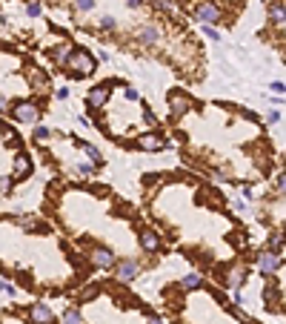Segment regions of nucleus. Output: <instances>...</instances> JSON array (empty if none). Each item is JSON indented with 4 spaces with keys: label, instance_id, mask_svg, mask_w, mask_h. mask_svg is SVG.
Masks as SVG:
<instances>
[{
    "label": "nucleus",
    "instance_id": "nucleus-13",
    "mask_svg": "<svg viewBox=\"0 0 286 324\" xmlns=\"http://www.w3.org/2000/svg\"><path fill=\"white\" fill-rule=\"evenodd\" d=\"M140 247H143L146 252H160L163 241H160V235H157L155 230H143V232H140Z\"/></svg>",
    "mask_w": 286,
    "mask_h": 324
},
{
    "label": "nucleus",
    "instance_id": "nucleus-4",
    "mask_svg": "<svg viewBox=\"0 0 286 324\" xmlns=\"http://www.w3.org/2000/svg\"><path fill=\"white\" fill-rule=\"evenodd\" d=\"M172 141H166L160 132H146V135L137 138V149H146V152H160V149H169Z\"/></svg>",
    "mask_w": 286,
    "mask_h": 324
},
{
    "label": "nucleus",
    "instance_id": "nucleus-3",
    "mask_svg": "<svg viewBox=\"0 0 286 324\" xmlns=\"http://www.w3.org/2000/svg\"><path fill=\"white\" fill-rule=\"evenodd\" d=\"M221 17H223L221 6L212 3V0H203V3L195 6V20H200V23H221Z\"/></svg>",
    "mask_w": 286,
    "mask_h": 324
},
{
    "label": "nucleus",
    "instance_id": "nucleus-18",
    "mask_svg": "<svg viewBox=\"0 0 286 324\" xmlns=\"http://www.w3.org/2000/svg\"><path fill=\"white\" fill-rule=\"evenodd\" d=\"M200 287H203V278L198 273H186L180 278V290H200Z\"/></svg>",
    "mask_w": 286,
    "mask_h": 324
},
{
    "label": "nucleus",
    "instance_id": "nucleus-2",
    "mask_svg": "<svg viewBox=\"0 0 286 324\" xmlns=\"http://www.w3.org/2000/svg\"><path fill=\"white\" fill-rule=\"evenodd\" d=\"M12 118L20 123H37L40 121V109L35 101H14L12 103Z\"/></svg>",
    "mask_w": 286,
    "mask_h": 324
},
{
    "label": "nucleus",
    "instance_id": "nucleus-22",
    "mask_svg": "<svg viewBox=\"0 0 286 324\" xmlns=\"http://www.w3.org/2000/svg\"><path fill=\"white\" fill-rule=\"evenodd\" d=\"M264 301L269 304V307H275V301H278V290L272 287V284H266V287H264Z\"/></svg>",
    "mask_w": 286,
    "mask_h": 324
},
{
    "label": "nucleus",
    "instance_id": "nucleus-33",
    "mask_svg": "<svg viewBox=\"0 0 286 324\" xmlns=\"http://www.w3.org/2000/svg\"><path fill=\"white\" fill-rule=\"evenodd\" d=\"M123 95H126L129 101H140V95H137V89H132V87H123Z\"/></svg>",
    "mask_w": 286,
    "mask_h": 324
},
{
    "label": "nucleus",
    "instance_id": "nucleus-32",
    "mask_svg": "<svg viewBox=\"0 0 286 324\" xmlns=\"http://www.w3.org/2000/svg\"><path fill=\"white\" fill-rule=\"evenodd\" d=\"M26 15L29 17H37V15H40V3H29V6H26Z\"/></svg>",
    "mask_w": 286,
    "mask_h": 324
},
{
    "label": "nucleus",
    "instance_id": "nucleus-37",
    "mask_svg": "<svg viewBox=\"0 0 286 324\" xmlns=\"http://www.w3.org/2000/svg\"><path fill=\"white\" fill-rule=\"evenodd\" d=\"M272 89H275V92H286V83H280V80H275V83H272Z\"/></svg>",
    "mask_w": 286,
    "mask_h": 324
},
{
    "label": "nucleus",
    "instance_id": "nucleus-12",
    "mask_svg": "<svg viewBox=\"0 0 286 324\" xmlns=\"http://www.w3.org/2000/svg\"><path fill=\"white\" fill-rule=\"evenodd\" d=\"M114 273H117V278L121 281H135L137 278V261L135 258H123L114 264Z\"/></svg>",
    "mask_w": 286,
    "mask_h": 324
},
{
    "label": "nucleus",
    "instance_id": "nucleus-9",
    "mask_svg": "<svg viewBox=\"0 0 286 324\" xmlns=\"http://www.w3.org/2000/svg\"><path fill=\"white\" fill-rule=\"evenodd\" d=\"M255 267L260 270V273H275L280 267V252H272V250H264L260 255H255Z\"/></svg>",
    "mask_w": 286,
    "mask_h": 324
},
{
    "label": "nucleus",
    "instance_id": "nucleus-35",
    "mask_svg": "<svg viewBox=\"0 0 286 324\" xmlns=\"http://www.w3.org/2000/svg\"><path fill=\"white\" fill-rule=\"evenodd\" d=\"M143 3H146V0H126V6H129V9H140Z\"/></svg>",
    "mask_w": 286,
    "mask_h": 324
},
{
    "label": "nucleus",
    "instance_id": "nucleus-21",
    "mask_svg": "<svg viewBox=\"0 0 286 324\" xmlns=\"http://www.w3.org/2000/svg\"><path fill=\"white\" fill-rule=\"evenodd\" d=\"M60 324H83V316H80L78 307H69L63 313V318H60Z\"/></svg>",
    "mask_w": 286,
    "mask_h": 324
},
{
    "label": "nucleus",
    "instance_id": "nucleus-8",
    "mask_svg": "<svg viewBox=\"0 0 286 324\" xmlns=\"http://www.w3.org/2000/svg\"><path fill=\"white\" fill-rule=\"evenodd\" d=\"M192 106V98L186 92H169V118H180L189 112Z\"/></svg>",
    "mask_w": 286,
    "mask_h": 324
},
{
    "label": "nucleus",
    "instance_id": "nucleus-10",
    "mask_svg": "<svg viewBox=\"0 0 286 324\" xmlns=\"http://www.w3.org/2000/svg\"><path fill=\"white\" fill-rule=\"evenodd\" d=\"M89 258H92L94 267H103V270L117 264V258H114V252L109 250V247H92V250H89Z\"/></svg>",
    "mask_w": 286,
    "mask_h": 324
},
{
    "label": "nucleus",
    "instance_id": "nucleus-23",
    "mask_svg": "<svg viewBox=\"0 0 286 324\" xmlns=\"http://www.w3.org/2000/svg\"><path fill=\"white\" fill-rule=\"evenodd\" d=\"M49 135H52V132L46 129V126H40V123H35V129H32V141H40V144H43V141H46V138H49Z\"/></svg>",
    "mask_w": 286,
    "mask_h": 324
},
{
    "label": "nucleus",
    "instance_id": "nucleus-5",
    "mask_svg": "<svg viewBox=\"0 0 286 324\" xmlns=\"http://www.w3.org/2000/svg\"><path fill=\"white\" fill-rule=\"evenodd\" d=\"M72 55H75V46H72L69 40H60V44H55V46L49 49V58H52V63H55L57 69H63V66H69Z\"/></svg>",
    "mask_w": 286,
    "mask_h": 324
},
{
    "label": "nucleus",
    "instance_id": "nucleus-31",
    "mask_svg": "<svg viewBox=\"0 0 286 324\" xmlns=\"http://www.w3.org/2000/svg\"><path fill=\"white\" fill-rule=\"evenodd\" d=\"M146 324H169L166 318H160L157 313H146Z\"/></svg>",
    "mask_w": 286,
    "mask_h": 324
},
{
    "label": "nucleus",
    "instance_id": "nucleus-7",
    "mask_svg": "<svg viewBox=\"0 0 286 324\" xmlns=\"http://www.w3.org/2000/svg\"><path fill=\"white\" fill-rule=\"evenodd\" d=\"M26 318H29L32 324H52L55 313H52V307H49V304L35 301V304H29V307H26Z\"/></svg>",
    "mask_w": 286,
    "mask_h": 324
},
{
    "label": "nucleus",
    "instance_id": "nucleus-20",
    "mask_svg": "<svg viewBox=\"0 0 286 324\" xmlns=\"http://www.w3.org/2000/svg\"><path fill=\"white\" fill-rule=\"evenodd\" d=\"M283 244H286V232L275 230V232L269 235V250H272V252H280V247H283Z\"/></svg>",
    "mask_w": 286,
    "mask_h": 324
},
{
    "label": "nucleus",
    "instance_id": "nucleus-27",
    "mask_svg": "<svg viewBox=\"0 0 286 324\" xmlns=\"http://www.w3.org/2000/svg\"><path fill=\"white\" fill-rule=\"evenodd\" d=\"M72 6L86 15V12H92V9H94V0H72Z\"/></svg>",
    "mask_w": 286,
    "mask_h": 324
},
{
    "label": "nucleus",
    "instance_id": "nucleus-26",
    "mask_svg": "<svg viewBox=\"0 0 286 324\" xmlns=\"http://www.w3.org/2000/svg\"><path fill=\"white\" fill-rule=\"evenodd\" d=\"M229 313H232L235 318H241L243 324H252V318L246 316V313H243V307H237V304H229Z\"/></svg>",
    "mask_w": 286,
    "mask_h": 324
},
{
    "label": "nucleus",
    "instance_id": "nucleus-17",
    "mask_svg": "<svg viewBox=\"0 0 286 324\" xmlns=\"http://www.w3.org/2000/svg\"><path fill=\"white\" fill-rule=\"evenodd\" d=\"M78 146H80V149L86 152V155H89V158H92V164L98 166V169H100V166H103V155H100V152H98V146H92V144H89V141H78Z\"/></svg>",
    "mask_w": 286,
    "mask_h": 324
},
{
    "label": "nucleus",
    "instance_id": "nucleus-24",
    "mask_svg": "<svg viewBox=\"0 0 286 324\" xmlns=\"http://www.w3.org/2000/svg\"><path fill=\"white\" fill-rule=\"evenodd\" d=\"M160 181H166L163 172H152V175H146V178H143V187L149 189V187H155V184H160Z\"/></svg>",
    "mask_w": 286,
    "mask_h": 324
},
{
    "label": "nucleus",
    "instance_id": "nucleus-1",
    "mask_svg": "<svg viewBox=\"0 0 286 324\" xmlns=\"http://www.w3.org/2000/svg\"><path fill=\"white\" fill-rule=\"evenodd\" d=\"M69 69L75 78H83V75H92L98 69V60H94V55L89 49H75V55L69 60Z\"/></svg>",
    "mask_w": 286,
    "mask_h": 324
},
{
    "label": "nucleus",
    "instance_id": "nucleus-29",
    "mask_svg": "<svg viewBox=\"0 0 286 324\" xmlns=\"http://www.w3.org/2000/svg\"><path fill=\"white\" fill-rule=\"evenodd\" d=\"M152 3H155V9H160V12H172V0H152Z\"/></svg>",
    "mask_w": 286,
    "mask_h": 324
},
{
    "label": "nucleus",
    "instance_id": "nucleus-15",
    "mask_svg": "<svg viewBox=\"0 0 286 324\" xmlns=\"http://www.w3.org/2000/svg\"><path fill=\"white\" fill-rule=\"evenodd\" d=\"M243 275H246V270H243V267H229L226 273H223L221 270V278H223V284H226V287H241V281H243Z\"/></svg>",
    "mask_w": 286,
    "mask_h": 324
},
{
    "label": "nucleus",
    "instance_id": "nucleus-11",
    "mask_svg": "<svg viewBox=\"0 0 286 324\" xmlns=\"http://www.w3.org/2000/svg\"><path fill=\"white\" fill-rule=\"evenodd\" d=\"M32 175V161H29L26 152H17L14 155V175H12V184H17V181L29 178Z\"/></svg>",
    "mask_w": 286,
    "mask_h": 324
},
{
    "label": "nucleus",
    "instance_id": "nucleus-16",
    "mask_svg": "<svg viewBox=\"0 0 286 324\" xmlns=\"http://www.w3.org/2000/svg\"><path fill=\"white\" fill-rule=\"evenodd\" d=\"M269 23H286V3L272 0L269 3Z\"/></svg>",
    "mask_w": 286,
    "mask_h": 324
},
{
    "label": "nucleus",
    "instance_id": "nucleus-19",
    "mask_svg": "<svg viewBox=\"0 0 286 324\" xmlns=\"http://www.w3.org/2000/svg\"><path fill=\"white\" fill-rule=\"evenodd\" d=\"M98 293H100V284H94V281H92V284H86V287L78 290V301H92Z\"/></svg>",
    "mask_w": 286,
    "mask_h": 324
},
{
    "label": "nucleus",
    "instance_id": "nucleus-25",
    "mask_svg": "<svg viewBox=\"0 0 286 324\" xmlns=\"http://www.w3.org/2000/svg\"><path fill=\"white\" fill-rule=\"evenodd\" d=\"M98 26L103 32H112V29H117V20H114L112 15H106V17H100V20H98Z\"/></svg>",
    "mask_w": 286,
    "mask_h": 324
},
{
    "label": "nucleus",
    "instance_id": "nucleus-36",
    "mask_svg": "<svg viewBox=\"0 0 286 324\" xmlns=\"http://www.w3.org/2000/svg\"><path fill=\"white\" fill-rule=\"evenodd\" d=\"M266 121H269V123H278V121H280V115H278V112H275V109H272L269 115H266Z\"/></svg>",
    "mask_w": 286,
    "mask_h": 324
},
{
    "label": "nucleus",
    "instance_id": "nucleus-6",
    "mask_svg": "<svg viewBox=\"0 0 286 324\" xmlns=\"http://www.w3.org/2000/svg\"><path fill=\"white\" fill-rule=\"evenodd\" d=\"M109 92H112V83H98L94 89H89V95H86V106L92 109H103L109 101Z\"/></svg>",
    "mask_w": 286,
    "mask_h": 324
},
{
    "label": "nucleus",
    "instance_id": "nucleus-28",
    "mask_svg": "<svg viewBox=\"0 0 286 324\" xmlns=\"http://www.w3.org/2000/svg\"><path fill=\"white\" fill-rule=\"evenodd\" d=\"M275 189H278L280 195H286V169L278 175V181H275Z\"/></svg>",
    "mask_w": 286,
    "mask_h": 324
},
{
    "label": "nucleus",
    "instance_id": "nucleus-30",
    "mask_svg": "<svg viewBox=\"0 0 286 324\" xmlns=\"http://www.w3.org/2000/svg\"><path fill=\"white\" fill-rule=\"evenodd\" d=\"M203 35H206L209 40H221V32H218V29H212L209 23H206V26H203Z\"/></svg>",
    "mask_w": 286,
    "mask_h": 324
},
{
    "label": "nucleus",
    "instance_id": "nucleus-14",
    "mask_svg": "<svg viewBox=\"0 0 286 324\" xmlns=\"http://www.w3.org/2000/svg\"><path fill=\"white\" fill-rule=\"evenodd\" d=\"M137 40H140V44H146V46L157 44V40H160V29H157L155 23H143L140 32H137Z\"/></svg>",
    "mask_w": 286,
    "mask_h": 324
},
{
    "label": "nucleus",
    "instance_id": "nucleus-34",
    "mask_svg": "<svg viewBox=\"0 0 286 324\" xmlns=\"http://www.w3.org/2000/svg\"><path fill=\"white\" fill-rule=\"evenodd\" d=\"M14 293H17V290H14V284H9V278H3V295L9 298V295H14Z\"/></svg>",
    "mask_w": 286,
    "mask_h": 324
}]
</instances>
